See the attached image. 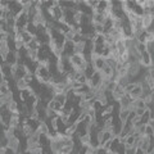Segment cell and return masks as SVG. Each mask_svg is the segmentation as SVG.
<instances>
[{
    "mask_svg": "<svg viewBox=\"0 0 154 154\" xmlns=\"http://www.w3.org/2000/svg\"><path fill=\"white\" fill-rule=\"evenodd\" d=\"M33 75L40 84H50V73L46 64H38Z\"/></svg>",
    "mask_w": 154,
    "mask_h": 154,
    "instance_id": "cell-1",
    "label": "cell"
},
{
    "mask_svg": "<svg viewBox=\"0 0 154 154\" xmlns=\"http://www.w3.org/2000/svg\"><path fill=\"white\" fill-rule=\"evenodd\" d=\"M69 62L72 67H73L75 71H79V72H82L86 67V60L82 54H73L69 58Z\"/></svg>",
    "mask_w": 154,
    "mask_h": 154,
    "instance_id": "cell-2",
    "label": "cell"
},
{
    "mask_svg": "<svg viewBox=\"0 0 154 154\" xmlns=\"http://www.w3.org/2000/svg\"><path fill=\"white\" fill-rule=\"evenodd\" d=\"M102 82H103V76L98 71H95L94 75L88 80V85L91 88V90H96L100 85H102Z\"/></svg>",
    "mask_w": 154,
    "mask_h": 154,
    "instance_id": "cell-3",
    "label": "cell"
},
{
    "mask_svg": "<svg viewBox=\"0 0 154 154\" xmlns=\"http://www.w3.org/2000/svg\"><path fill=\"white\" fill-rule=\"evenodd\" d=\"M27 72L28 71L26 69V67L23 66V64H16V66H13V80L14 81L22 80Z\"/></svg>",
    "mask_w": 154,
    "mask_h": 154,
    "instance_id": "cell-4",
    "label": "cell"
},
{
    "mask_svg": "<svg viewBox=\"0 0 154 154\" xmlns=\"http://www.w3.org/2000/svg\"><path fill=\"white\" fill-rule=\"evenodd\" d=\"M50 13H51V17H53V21L55 22H63V16H64V11L62 9L59 5L53 7L50 9Z\"/></svg>",
    "mask_w": 154,
    "mask_h": 154,
    "instance_id": "cell-5",
    "label": "cell"
},
{
    "mask_svg": "<svg viewBox=\"0 0 154 154\" xmlns=\"http://www.w3.org/2000/svg\"><path fill=\"white\" fill-rule=\"evenodd\" d=\"M91 66L94 67L95 71L100 72L104 67H105V62H104V58L103 57H98V55H94L93 54V58H91Z\"/></svg>",
    "mask_w": 154,
    "mask_h": 154,
    "instance_id": "cell-6",
    "label": "cell"
},
{
    "mask_svg": "<svg viewBox=\"0 0 154 154\" xmlns=\"http://www.w3.org/2000/svg\"><path fill=\"white\" fill-rule=\"evenodd\" d=\"M0 71H2V73H3L5 80L13 79V67L12 66H9L7 63H3L2 66H0Z\"/></svg>",
    "mask_w": 154,
    "mask_h": 154,
    "instance_id": "cell-7",
    "label": "cell"
},
{
    "mask_svg": "<svg viewBox=\"0 0 154 154\" xmlns=\"http://www.w3.org/2000/svg\"><path fill=\"white\" fill-rule=\"evenodd\" d=\"M127 95H128L132 100L140 99L141 96H143V88H141V85H140V84H136V86H135V88H134L131 91H130Z\"/></svg>",
    "mask_w": 154,
    "mask_h": 154,
    "instance_id": "cell-8",
    "label": "cell"
},
{
    "mask_svg": "<svg viewBox=\"0 0 154 154\" xmlns=\"http://www.w3.org/2000/svg\"><path fill=\"white\" fill-rule=\"evenodd\" d=\"M126 148H135V143H136V135L135 134H130L122 140Z\"/></svg>",
    "mask_w": 154,
    "mask_h": 154,
    "instance_id": "cell-9",
    "label": "cell"
},
{
    "mask_svg": "<svg viewBox=\"0 0 154 154\" xmlns=\"http://www.w3.org/2000/svg\"><path fill=\"white\" fill-rule=\"evenodd\" d=\"M16 35H17L19 38H21V41L23 42V45H25V46L33 38V36H31L30 33L26 32V31H22V32H19V33H16Z\"/></svg>",
    "mask_w": 154,
    "mask_h": 154,
    "instance_id": "cell-10",
    "label": "cell"
},
{
    "mask_svg": "<svg viewBox=\"0 0 154 154\" xmlns=\"http://www.w3.org/2000/svg\"><path fill=\"white\" fill-rule=\"evenodd\" d=\"M104 62H105V66L109 67V68H110V69H113V71L116 69V67H117V64H118L117 58H114L113 55H109L108 58H105Z\"/></svg>",
    "mask_w": 154,
    "mask_h": 154,
    "instance_id": "cell-11",
    "label": "cell"
},
{
    "mask_svg": "<svg viewBox=\"0 0 154 154\" xmlns=\"http://www.w3.org/2000/svg\"><path fill=\"white\" fill-rule=\"evenodd\" d=\"M27 50H32V51H37L38 50V48H40V44H38V42L35 40V37L32 38V40L28 42V44L25 46Z\"/></svg>",
    "mask_w": 154,
    "mask_h": 154,
    "instance_id": "cell-12",
    "label": "cell"
},
{
    "mask_svg": "<svg viewBox=\"0 0 154 154\" xmlns=\"http://www.w3.org/2000/svg\"><path fill=\"white\" fill-rule=\"evenodd\" d=\"M36 30H37V27L33 25L32 22H28L27 26H26V28H25V31L28 32V33H30L31 36H33V37H35V35H36Z\"/></svg>",
    "mask_w": 154,
    "mask_h": 154,
    "instance_id": "cell-13",
    "label": "cell"
},
{
    "mask_svg": "<svg viewBox=\"0 0 154 154\" xmlns=\"http://www.w3.org/2000/svg\"><path fill=\"white\" fill-rule=\"evenodd\" d=\"M153 135H154L153 123L145 125V130H144V136H146V137H153Z\"/></svg>",
    "mask_w": 154,
    "mask_h": 154,
    "instance_id": "cell-14",
    "label": "cell"
},
{
    "mask_svg": "<svg viewBox=\"0 0 154 154\" xmlns=\"http://www.w3.org/2000/svg\"><path fill=\"white\" fill-rule=\"evenodd\" d=\"M94 154H108V150L104 146H96L94 149Z\"/></svg>",
    "mask_w": 154,
    "mask_h": 154,
    "instance_id": "cell-15",
    "label": "cell"
},
{
    "mask_svg": "<svg viewBox=\"0 0 154 154\" xmlns=\"http://www.w3.org/2000/svg\"><path fill=\"white\" fill-rule=\"evenodd\" d=\"M134 154H146L145 152L141 148H139V146H135V150H134Z\"/></svg>",
    "mask_w": 154,
    "mask_h": 154,
    "instance_id": "cell-16",
    "label": "cell"
},
{
    "mask_svg": "<svg viewBox=\"0 0 154 154\" xmlns=\"http://www.w3.org/2000/svg\"><path fill=\"white\" fill-rule=\"evenodd\" d=\"M0 154H4V148L2 149V150H0Z\"/></svg>",
    "mask_w": 154,
    "mask_h": 154,
    "instance_id": "cell-17",
    "label": "cell"
},
{
    "mask_svg": "<svg viewBox=\"0 0 154 154\" xmlns=\"http://www.w3.org/2000/svg\"><path fill=\"white\" fill-rule=\"evenodd\" d=\"M108 154H114V153H112V152H108Z\"/></svg>",
    "mask_w": 154,
    "mask_h": 154,
    "instance_id": "cell-18",
    "label": "cell"
}]
</instances>
